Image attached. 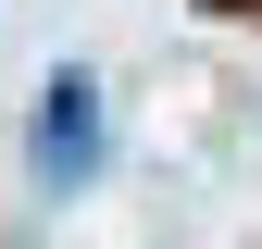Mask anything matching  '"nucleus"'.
Returning <instances> with one entry per match:
<instances>
[{
	"instance_id": "obj_1",
	"label": "nucleus",
	"mask_w": 262,
	"mask_h": 249,
	"mask_svg": "<svg viewBox=\"0 0 262 249\" xmlns=\"http://www.w3.org/2000/svg\"><path fill=\"white\" fill-rule=\"evenodd\" d=\"M38 150H50V175H88V162H100V112H88V87H75V75L50 87V124H38Z\"/></svg>"
}]
</instances>
